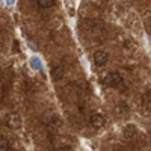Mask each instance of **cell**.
Here are the masks:
<instances>
[{
	"label": "cell",
	"instance_id": "obj_7",
	"mask_svg": "<svg viewBox=\"0 0 151 151\" xmlns=\"http://www.w3.org/2000/svg\"><path fill=\"white\" fill-rule=\"evenodd\" d=\"M11 145H9V141L6 139V137L0 136V151H9Z\"/></svg>",
	"mask_w": 151,
	"mask_h": 151
},
{
	"label": "cell",
	"instance_id": "obj_3",
	"mask_svg": "<svg viewBox=\"0 0 151 151\" xmlns=\"http://www.w3.org/2000/svg\"><path fill=\"white\" fill-rule=\"evenodd\" d=\"M89 122H91L92 127L100 129V127H103V125H104L106 119H104V116H103V115H100V113H94V115L91 116V119H89Z\"/></svg>",
	"mask_w": 151,
	"mask_h": 151
},
{
	"label": "cell",
	"instance_id": "obj_5",
	"mask_svg": "<svg viewBox=\"0 0 151 151\" xmlns=\"http://www.w3.org/2000/svg\"><path fill=\"white\" fill-rule=\"evenodd\" d=\"M20 122H21V119H20L17 115H11V116L8 118V127H11V129H17L18 125H20Z\"/></svg>",
	"mask_w": 151,
	"mask_h": 151
},
{
	"label": "cell",
	"instance_id": "obj_6",
	"mask_svg": "<svg viewBox=\"0 0 151 151\" xmlns=\"http://www.w3.org/2000/svg\"><path fill=\"white\" fill-rule=\"evenodd\" d=\"M36 3L41 9H47V8H53L56 5V0H38Z\"/></svg>",
	"mask_w": 151,
	"mask_h": 151
},
{
	"label": "cell",
	"instance_id": "obj_1",
	"mask_svg": "<svg viewBox=\"0 0 151 151\" xmlns=\"http://www.w3.org/2000/svg\"><path fill=\"white\" fill-rule=\"evenodd\" d=\"M103 85H106L107 88H118L121 83H122V76L116 71H112L109 74H106L103 80H101Z\"/></svg>",
	"mask_w": 151,
	"mask_h": 151
},
{
	"label": "cell",
	"instance_id": "obj_4",
	"mask_svg": "<svg viewBox=\"0 0 151 151\" xmlns=\"http://www.w3.org/2000/svg\"><path fill=\"white\" fill-rule=\"evenodd\" d=\"M52 77H53V80H60L62 77H64V67L62 65H55L52 68Z\"/></svg>",
	"mask_w": 151,
	"mask_h": 151
},
{
	"label": "cell",
	"instance_id": "obj_2",
	"mask_svg": "<svg viewBox=\"0 0 151 151\" xmlns=\"http://www.w3.org/2000/svg\"><path fill=\"white\" fill-rule=\"evenodd\" d=\"M92 59H94V64L97 67H103L106 62L109 60V55H107V52H104V50H98V52L94 53Z\"/></svg>",
	"mask_w": 151,
	"mask_h": 151
}]
</instances>
